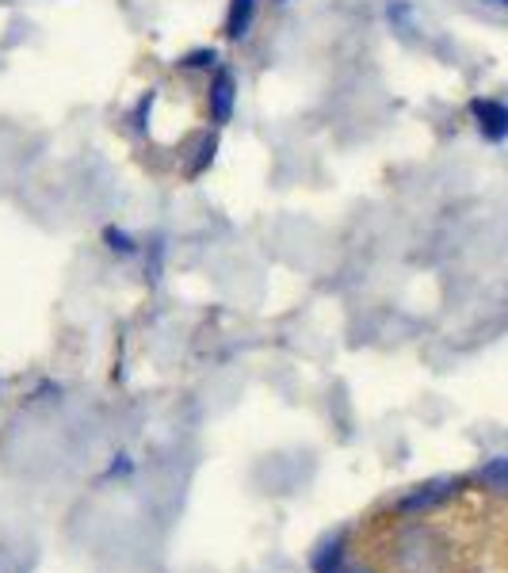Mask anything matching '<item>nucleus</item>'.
I'll list each match as a JSON object with an SVG mask.
<instances>
[{"label":"nucleus","instance_id":"6e6552de","mask_svg":"<svg viewBox=\"0 0 508 573\" xmlns=\"http://www.w3.org/2000/svg\"><path fill=\"white\" fill-rule=\"evenodd\" d=\"M325 573H367V570H360V566H333V570H325Z\"/></svg>","mask_w":508,"mask_h":573},{"label":"nucleus","instance_id":"0eeeda50","mask_svg":"<svg viewBox=\"0 0 508 573\" xmlns=\"http://www.w3.org/2000/svg\"><path fill=\"white\" fill-rule=\"evenodd\" d=\"M211 62H214V50H195L188 58V65H195V69H199V65H211Z\"/></svg>","mask_w":508,"mask_h":573},{"label":"nucleus","instance_id":"f257e3e1","mask_svg":"<svg viewBox=\"0 0 508 573\" xmlns=\"http://www.w3.org/2000/svg\"><path fill=\"white\" fill-rule=\"evenodd\" d=\"M233 96H237L233 77H230V73H218V77H214V85H211V119H214V123H230Z\"/></svg>","mask_w":508,"mask_h":573},{"label":"nucleus","instance_id":"f03ea898","mask_svg":"<svg viewBox=\"0 0 508 573\" xmlns=\"http://www.w3.org/2000/svg\"><path fill=\"white\" fill-rule=\"evenodd\" d=\"M474 115L486 130V138H505L508 134V107L493 104V100H474Z\"/></svg>","mask_w":508,"mask_h":573},{"label":"nucleus","instance_id":"20e7f679","mask_svg":"<svg viewBox=\"0 0 508 573\" xmlns=\"http://www.w3.org/2000/svg\"><path fill=\"white\" fill-rule=\"evenodd\" d=\"M447 493H451V482H436V486H421L417 493H409L402 501L405 512H417V509H432V505H440Z\"/></svg>","mask_w":508,"mask_h":573},{"label":"nucleus","instance_id":"7ed1b4c3","mask_svg":"<svg viewBox=\"0 0 508 573\" xmlns=\"http://www.w3.org/2000/svg\"><path fill=\"white\" fill-rule=\"evenodd\" d=\"M256 20V0H230L226 12V39H245Z\"/></svg>","mask_w":508,"mask_h":573},{"label":"nucleus","instance_id":"423d86ee","mask_svg":"<svg viewBox=\"0 0 508 573\" xmlns=\"http://www.w3.org/2000/svg\"><path fill=\"white\" fill-rule=\"evenodd\" d=\"M107 241H111V249H119V253H134V241L127 234H119V230H107Z\"/></svg>","mask_w":508,"mask_h":573},{"label":"nucleus","instance_id":"39448f33","mask_svg":"<svg viewBox=\"0 0 508 573\" xmlns=\"http://www.w3.org/2000/svg\"><path fill=\"white\" fill-rule=\"evenodd\" d=\"M482 482L489 489H497V493H508V459H497V463H489L482 470Z\"/></svg>","mask_w":508,"mask_h":573}]
</instances>
